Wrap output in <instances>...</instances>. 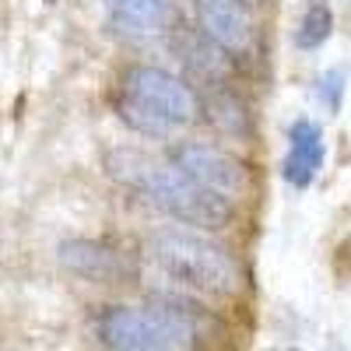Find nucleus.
Here are the masks:
<instances>
[{
  "label": "nucleus",
  "instance_id": "nucleus-1",
  "mask_svg": "<svg viewBox=\"0 0 351 351\" xmlns=\"http://www.w3.org/2000/svg\"><path fill=\"white\" fill-rule=\"evenodd\" d=\"M109 172L123 186L141 193L152 208L176 218L180 225L204 228V232H221V228L232 225V218H236V200L232 197H221L208 186L186 180L172 162L165 165L152 155L137 152V148L112 152L109 155Z\"/></svg>",
  "mask_w": 351,
  "mask_h": 351
},
{
  "label": "nucleus",
  "instance_id": "nucleus-2",
  "mask_svg": "<svg viewBox=\"0 0 351 351\" xmlns=\"http://www.w3.org/2000/svg\"><path fill=\"white\" fill-rule=\"evenodd\" d=\"M148 256L162 274L200 295L228 299L243 288V271L236 256L200 232L158 228L148 236Z\"/></svg>",
  "mask_w": 351,
  "mask_h": 351
},
{
  "label": "nucleus",
  "instance_id": "nucleus-3",
  "mask_svg": "<svg viewBox=\"0 0 351 351\" xmlns=\"http://www.w3.org/2000/svg\"><path fill=\"white\" fill-rule=\"evenodd\" d=\"M95 334L109 351H193L197 344L193 319L169 306H109Z\"/></svg>",
  "mask_w": 351,
  "mask_h": 351
},
{
  "label": "nucleus",
  "instance_id": "nucleus-4",
  "mask_svg": "<svg viewBox=\"0 0 351 351\" xmlns=\"http://www.w3.org/2000/svg\"><path fill=\"white\" fill-rule=\"evenodd\" d=\"M123 95L141 102L144 109H152L172 130L193 123L200 116V99L190 88V81L165 67L137 64V67L123 71Z\"/></svg>",
  "mask_w": 351,
  "mask_h": 351
},
{
  "label": "nucleus",
  "instance_id": "nucleus-5",
  "mask_svg": "<svg viewBox=\"0 0 351 351\" xmlns=\"http://www.w3.org/2000/svg\"><path fill=\"white\" fill-rule=\"evenodd\" d=\"M169 162L180 169L186 180L208 186L221 197H243L250 190V165L236 158L232 152L218 148V144H204V141H180L172 144Z\"/></svg>",
  "mask_w": 351,
  "mask_h": 351
},
{
  "label": "nucleus",
  "instance_id": "nucleus-6",
  "mask_svg": "<svg viewBox=\"0 0 351 351\" xmlns=\"http://www.w3.org/2000/svg\"><path fill=\"white\" fill-rule=\"evenodd\" d=\"M56 256H60L64 271H71L81 281H92V285H127L137 278L134 256L112 243H102V239H67V243H60Z\"/></svg>",
  "mask_w": 351,
  "mask_h": 351
},
{
  "label": "nucleus",
  "instance_id": "nucleus-7",
  "mask_svg": "<svg viewBox=\"0 0 351 351\" xmlns=\"http://www.w3.org/2000/svg\"><path fill=\"white\" fill-rule=\"evenodd\" d=\"M193 14H197V28L225 56L239 60V56L253 53L256 25L243 0H193Z\"/></svg>",
  "mask_w": 351,
  "mask_h": 351
},
{
  "label": "nucleus",
  "instance_id": "nucleus-8",
  "mask_svg": "<svg viewBox=\"0 0 351 351\" xmlns=\"http://www.w3.org/2000/svg\"><path fill=\"white\" fill-rule=\"evenodd\" d=\"M324 155H327V144H324L319 123L309 120V116H299L288 130V155L281 165V176L288 180V186L306 190L316 180V172L324 169Z\"/></svg>",
  "mask_w": 351,
  "mask_h": 351
},
{
  "label": "nucleus",
  "instance_id": "nucleus-9",
  "mask_svg": "<svg viewBox=\"0 0 351 351\" xmlns=\"http://www.w3.org/2000/svg\"><path fill=\"white\" fill-rule=\"evenodd\" d=\"M106 21L123 39H155L172 21V0H102Z\"/></svg>",
  "mask_w": 351,
  "mask_h": 351
},
{
  "label": "nucleus",
  "instance_id": "nucleus-10",
  "mask_svg": "<svg viewBox=\"0 0 351 351\" xmlns=\"http://www.w3.org/2000/svg\"><path fill=\"white\" fill-rule=\"evenodd\" d=\"M172 53L180 56V64L193 81L204 84H225L232 71V56H225L200 28H176L172 32Z\"/></svg>",
  "mask_w": 351,
  "mask_h": 351
},
{
  "label": "nucleus",
  "instance_id": "nucleus-11",
  "mask_svg": "<svg viewBox=\"0 0 351 351\" xmlns=\"http://www.w3.org/2000/svg\"><path fill=\"white\" fill-rule=\"evenodd\" d=\"M334 32V8L330 0H309L302 21L295 28V46L299 49H319Z\"/></svg>",
  "mask_w": 351,
  "mask_h": 351
},
{
  "label": "nucleus",
  "instance_id": "nucleus-12",
  "mask_svg": "<svg viewBox=\"0 0 351 351\" xmlns=\"http://www.w3.org/2000/svg\"><path fill=\"white\" fill-rule=\"evenodd\" d=\"M116 112H120V120H123L130 130H137V134H144V137H169V134H172V127H169L165 120H158L152 109H144L141 102L127 99L123 92L116 95Z\"/></svg>",
  "mask_w": 351,
  "mask_h": 351
},
{
  "label": "nucleus",
  "instance_id": "nucleus-13",
  "mask_svg": "<svg viewBox=\"0 0 351 351\" xmlns=\"http://www.w3.org/2000/svg\"><path fill=\"white\" fill-rule=\"evenodd\" d=\"M341 95H344V71H327L324 77H319V99H324V106L330 112H337Z\"/></svg>",
  "mask_w": 351,
  "mask_h": 351
},
{
  "label": "nucleus",
  "instance_id": "nucleus-14",
  "mask_svg": "<svg viewBox=\"0 0 351 351\" xmlns=\"http://www.w3.org/2000/svg\"><path fill=\"white\" fill-rule=\"evenodd\" d=\"M288 351H295V348H288Z\"/></svg>",
  "mask_w": 351,
  "mask_h": 351
}]
</instances>
